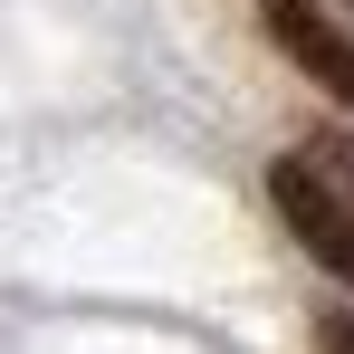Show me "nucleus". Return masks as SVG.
<instances>
[{
  "mask_svg": "<svg viewBox=\"0 0 354 354\" xmlns=\"http://www.w3.org/2000/svg\"><path fill=\"white\" fill-rule=\"evenodd\" d=\"M335 182H345V201H354V144H345V153H335Z\"/></svg>",
  "mask_w": 354,
  "mask_h": 354,
  "instance_id": "20e7f679",
  "label": "nucleus"
},
{
  "mask_svg": "<svg viewBox=\"0 0 354 354\" xmlns=\"http://www.w3.org/2000/svg\"><path fill=\"white\" fill-rule=\"evenodd\" d=\"M268 201H278V221H288V239L335 278V288H354V201L345 182L326 173L316 153H278L268 163Z\"/></svg>",
  "mask_w": 354,
  "mask_h": 354,
  "instance_id": "f257e3e1",
  "label": "nucleus"
},
{
  "mask_svg": "<svg viewBox=\"0 0 354 354\" xmlns=\"http://www.w3.org/2000/svg\"><path fill=\"white\" fill-rule=\"evenodd\" d=\"M316 354H354V316H345V306L316 316Z\"/></svg>",
  "mask_w": 354,
  "mask_h": 354,
  "instance_id": "7ed1b4c3",
  "label": "nucleus"
},
{
  "mask_svg": "<svg viewBox=\"0 0 354 354\" xmlns=\"http://www.w3.org/2000/svg\"><path fill=\"white\" fill-rule=\"evenodd\" d=\"M345 10H354V0H345Z\"/></svg>",
  "mask_w": 354,
  "mask_h": 354,
  "instance_id": "39448f33",
  "label": "nucleus"
},
{
  "mask_svg": "<svg viewBox=\"0 0 354 354\" xmlns=\"http://www.w3.org/2000/svg\"><path fill=\"white\" fill-rule=\"evenodd\" d=\"M259 19H268V39L297 77H316L335 106H354V29L345 19H326L316 0H259Z\"/></svg>",
  "mask_w": 354,
  "mask_h": 354,
  "instance_id": "f03ea898",
  "label": "nucleus"
}]
</instances>
